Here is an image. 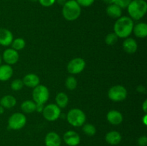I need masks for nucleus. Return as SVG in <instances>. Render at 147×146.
Returning a JSON list of instances; mask_svg holds the SVG:
<instances>
[{"mask_svg": "<svg viewBox=\"0 0 147 146\" xmlns=\"http://www.w3.org/2000/svg\"><path fill=\"white\" fill-rule=\"evenodd\" d=\"M134 26V23L131 18L127 16H121L115 22L113 30L119 38L126 39L129 37L132 33Z\"/></svg>", "mask_w": 147, "mask_h": 146, "instance_id": "1", "label": "nucleus"}, {"mask_svg": "<svg viewBox=\"0 0 147 146\" xmlns=\"http://www.w3.org/2000/svg\"><path fill=\"white\" fill-rule=\"evenodd\" d=\"M126 9L130 18L133 20H139L146 15L147 3L145 0H132Z\"/></svg>", "mask_w": 147, "mask_h": 146, "instance_id": "2", "label": "nucleus"}, {"mask_svg": "<svg viewBox=\"0 0 147 146\" xmlns=\"http://www.w3.org/2000/svg\"><path fill=\"white\" fill-rule=\"evenodd\" d=\"M62 14L67 21H75L81 14V7L76 0H67L63 6Z\"/></svg>", "mask_w": 147, "mask_h": 146, "instance_id": "3", "label": "nucleus"}, {"mask_svg": "<svg viewBox=\"0 0 147 146\" xmlns=\"http://www.w3.org/2000/svg\"><path fill=\"white\" fill-rule=\"evenodd\" d=\"M67 120L69 124L73 127H81L86 123V115L80 109L73 108L67 113Z\"/></svg>", "mask_w": 147, "mask_h": 146, "instance_id": "4", "label": "nucleus"}, {"mask_svg": "<svg viewBox=\"0 0 147 146\" xmlns=\"http://www.w3.org/2000/svg\"><path fill=\"white\" fill-rule=\"evenodd\" d=\"M50 92L46 86L39 84L32 90L33 101L36 104H45L49 100Z\"/></svg>", "mask_w": 147, "mask_h": 146, "instance_id": "5", "label": "nucleus"}, {"mask_svg": "<svg viewBox=\"0 0 147 146\" xmlns=\"http://www.w3.org/2000/svg\"><path fill=\"white\" fill-rule=\"evenodd\" d=\"M126 87L121 84H116L111 87L108 91V97L113 102H121L127 97Z\"/></svg>", "mask_w": 147, "mask_h": 146, "instance_id": "6", "label": "nucleus"}, {"mask_svg": "<svg viewBox=\"0 0 147 146\" xmlns=\"http://www.w3.org/2000/svg\"><path fill=\"white\" fill-rule=\"evenodd\" d=\"M27 123L25 115L21 113H15L8 119V127L11 130H18L23 128Z\"/></svg>", "mask_w": 147, "mask_h": 146, "instance_id": "7", "label": "nucleus"}, {"mask_svg": "<svg viewBox=\"0 0 147 146\" xmlns=\"http://www.w3.org/2000/svg\"><path fill=\"white\" fill-rule=\"evenodd\" d=\"M42 113L46 120L49 122H54L60 117L61 109L56 104H49L44 107Z\"/></svg>", "mask_w": 147, "mask_h": 146, "instance_id": "8", "label": "nucleus"}, {"mask_svg": "<svg viewBox=\"0 0 147 146\" xmlns=\"http://www.w3.org/2000/svg\"><path fill=\"white\" fill-rule=\"evenodd\" d=\"M86 67V62L81 57H76L68 62L67 65V70L70 74H78L84 70Z\"/></svg>", "mask_w": 147, "mask_h": 146, "instance_id": "9", "label": "nucleus"}, {"mask_svg": "<svg viewBox=\"0 0 147 146\" xmlns=\"http://www.w3.org/2000/svg\"><path fill=\"white\" fill-rule=\"evenodd\" d=\"M2 60H4V62L9 65H12L16 64L18 62L20 55H19L18 52L12 48L7 49L3 52Z\"/></svg>", "mask_w": 147, "mask_h": 146, "instance_id": "10", "label": "nucleus"}, {"mask_svg": "<svg viewBox=\"0 0 147 146\" xmlns=\"http://www.w3.org/2000/svg\"><path fill=\"white\" fill-rule=\"evenodd\" d=\"M63 140L69 146H77L80 143V137L78 133L73 130H68L65 133Z\"/></svg>", "mask_w": 147, "mask_h": 146, "instance_id": "11", "label": "nucleus"}, {"mask_svg": "<svg viewBox=\"0 0 147 146\" xmlns=\"http://www.w3.org/2000/svg\"><path fill=\"white\" fill-rule=\"evenodd\" d=\"M13 34L11 31L5 28H0V45L8 47L13 41Z\"/></svg>", "mask_w": 147, "mask_h": 146, "instance_id": "12", "label": "nucleus"}, {"mask_svg": "<svg viewBox=\"0 0 147 146\" xmlns=\"http://www.w3.org/2000/svg\"><path fill=\"white\" fill-rule=\"evenodd\" d=\"M108 122L113 125H119L123 122V115L116 110H110L106 115Z\"/></svg>", "mask_w": 147, "mask_h": 146, "instance_id": "13", "label": "nucleus"}, {"mask_svg": "<svg viewBox=\"0 0 147 146\" xmlns=\"http://www.w3.org/2000/svg\"><path fill=\"white\" fill-rule=\"evenodd\" d=\"M45 143L46 146H60L61 138L60 136L55 132H50L46 135Z\"/></svg>", "mask_w": 147, "mask_h": 146, "instance_id": "14", "label": "nucleus"}, {"mask_svg": "<svg viewBox=\"0 0 147 146\" xmlns=\"http://www.w3.org/2000/svg\"><path fill=\"white\" fill-rule=\"evenodd\" d=\"M123 50L128 54H134L137 51L138 44L137 42L131 37H127L123 42L122 44Z\"/></svg>", "mask_w": 147, "mask_h": 146, "instance_id": "15", "label": "nucleus"}, {"mask_svg": "<svg viewBox=\"0 0 147 146\" xmlns=\"http://www.w3.org/2000/svg\"><path fill=\"white\" fill-rule=\"evenodd\" d=\"M24 85L30 88H34L37 85L40 84V80L38 75L34 73H30V74H26L22 80Z\"/></svg>", "mask_w": 147, "mask_h": 146, "instance_id": "16", "label": "nucleus"}, {"mask_svg": "<svg viewBox=\"0 0 147 146\" xmlns=\"http://www.w3.org/2000/svg\"><path fill=\"white\" fill-rule=\"evenodd\" d=\"M121 135L119 132L116 131V130H111L105 136V140L109 143V145H119L121 141Z\"/></svg>", "mask_w": 147, "mask_h": 146, "instance_id": "17", "label": "nucleus"}, {"mask_svg": "<svg viewBox=\"0 0 147 146\" xmlns=\"http://www.w3.org/2000/svg\"><path fill=\"white\" fill-rule=\"evenodd\" d=\"M13 74V69L9 64H1L0 65V81H8Z\"/></svg>", "mask_w": 147, "mask_h": 146, "instance_id": "18", "label": "nucleus"}, {"mask_svg": "<svg viewBox=\"0 0 147 146\" xmlns=\"http://www.w3.org/2000/svg\"><path fill=\"white\" fill-rule=\"evenodd\" d=\"M132 32L138 38H145L147 36V24L145 22L137 23L134 26Z\"/></svg>", "mask_w": 147, "mask_h": 146, "instance_id": "19", "label": "nucleus"}, {"mask_svg": "<svg viewBox=\"0 0 147 146\" xmlns=\"http://www.w3.org/2000/svg\"><path fill=\"white\" fill-rule=\"evenodd\" d=\"M106 14L109 17L119 19L122 16V9L116 4H111L106 7Z\"/></svg>", "mask_w": 147, "mask_h": 146, "instance_id": "20", "label": "nucleus"}, {"mask_svg": "<svg viewBox=\"0 0 147 146\" xmlns=\"http://www.w3.org/2000/svg\"><path fill=\"white\" fill-rule=\"evenodd\" d=\"M17 104V100L15 97L11 94H7L2 97L0 100V105L4 109H11L14 107Z\"/></svg>", "mask_w": 147, "mask_h": 146, "instance_id": "21", "label": "nucleus"}, {"mask_svg": "<svg viewBox=\"0 0 147 146\" xmlns=\"http://www.w3.org/2000/svg\"><path fill=\"white\" fill-rule=\"evenodd\" d=\"M22 111L26 114H30L36 110V103L33 100H24L21 104Z\"/></svg>", "mask_w": 147, "mask_h": 146, "instance_id": "22", "label": "nucleus"}, {"mask_svg": "<svg viewBox=\"0 0 147 146\" xmlns=\"http://www.w3.org/2000/svg\"><path fill=\"white\" fill-rule=\"evenodd\" d=\"M56 104L60 107V109L65 108L68 104L69 98L67 94L65 92L57 93L55 97Z\"/></svg>", "mask_w": 147, "mask_h": 146, "instance_id": "23", "label": "nucleus"}, {"mask_svg": "<svg viewBox=\"0 0 147 146\" xmlns=\"http://www.w3.org/2000/svg\"><path fill=\"white\" fill-rule=\"evenodd\" d=\"M11 48L15 50L16 51H20L23 50L26 46V42L23 38H16L15 40H13L11 44Z\"/></svg>", "mask_w": 147, "mask_h": 146, "instance_id": "24", "label": "nucleus"}, {"mask_svg": "<svg viewBox=\"0 0 147 146\" xmlns=\"http://www.w3.org/2000/svg\"><path fill=\"white\" fill-rule=\"evenodd\" d=\"M65 84L66 88L68 89L69 90H74L78 86V81L75 77L69 76L66 78Z\"/></svg>", "mask_w": 147, "mask_h": 146, "instance_id": "25", "label": "nucleus"}, {"mask_svg": "<svg viewBox=\"0 0 147 146\" xmlns=\"http://www.w3.org/2000/svg\"><path fill=\"white\" fill-rule=\"evenodd\" d=\"M83 131L86 135L88 136H93L96 133V128L93 124L87 123L83 125Z\"/></svg>", "mask_w": 147, "mask_h": 146, "instance_id": "26", "label": "nucleus"}, {"mask_svg": "<svg viewBox=\"0 0 147 146\" xmlns=\"http://www.w3.org/2000/svg\"><path fill=\"white\" fill-rule=\"evenodd\" d=\"M118 40H119L118 36L114 32H111L109 33L105 37V42L107 45L113 46L117 42Z\"/></svg>", "mask_w": 147, "mask_h": 146, "instance_id": "27", "label": "nucleus"}, {"mask_svg": "<svg viewBox=\"0 0 147 146\" xmlns=\"http://www.w3.org/2000/svg\"><path fill=\"white\" fill-rule=\"evenodd\" d=\"M24 87V83L22 80L20 79H15L11 83V88L14 91H19Z\"/></svg>", "mask_w": 147, "mask_h": 146, "instance_id": "28", "label": "nucleus"}, {"mask_svg": "<svg viewBox=\"0 0 147 146\" xmlns=\"http://www.w3.org/2000/svg\"><path fill=\"white\" fill-rule=\"evenodd\" d=\"M132 0H114V3L121 9H126L130 4Z\"/></svg>", "mask_w": 147, "mask_h": 146, "instance_id": "29", "label": "nucleus"}, {"mask_svg": "<svg viewBox=\"0 0 147 146\" xmlns=\"http://www.w3.org/2000/svg\"><path fill=\"white\" fill-rule=\"evenodd\" d=\"M76 1L80 7H90L95 2V0H76Z\"/></svg>", "mask_w": 147, "mask_h": 146, "instance_id": "30", "label": "nucleus"}, {"mask_svg": "<svg viewBox=\"0 0 147 146\" xmlns=\"http://www.w3.org/2000/svg\"><path fill=\"white\" fill-rule=\"evenodd\" d=\"M38 1L44 7H50L55 3V0H38Z\"/></svg>", "mask_w": 147, "mask_h": 146, "instance_id": "31", "label": "nucleus"}, {"mask_svg": "<svg viewBox=\"0 0 147 146\" xmlns=\"http://www.w3.org/2000/svg\"><path fill=\"white\" fill-rule=\"evenodd\" d=\"M138 144L139 146H146L147 145V137L146 135L141 136L138 139Z\"/></svg>", "mask_w": 147, "mask_h": 146, "instance_id": "32", "label": "nucleus"}, {"mask_svg": "<svg viewBox=\"0 0 147 146\" xmlns=\"http://www.w3.org/2000/svg\"><path fill=\"white\" fill-rule=\"evenodd\" d=\"M44 109V104H36V110L38 113H42Z\"/></svg>", "mask_w": 147, "mask_h": 146, "instance_id": "33", "label": "nucleus"}, {"mask_svg": "<svg viewBox=\"0 0 147 146\" xmlns=\"http://www.w3.org/2000/svg\"><path fill=\"white\" fill-rule=\"evenodd\" d=\"M136 90H137V91L139 92H141V93H145L146 92V88H145L144 86L143 85H139L137 87V88H136Z\"/></svg>", "mask_w": 147, "mask_h": 146, "instance_id": "34", "label": "nucleus"}, {"mask_svg": "<svg viewBox=\"0 0 147 146\" xmlns=\"http://www.w3.org/2000/svg\"><path fill=\"white\" fill-rule=\"evenodd\" d=\"M142 110H143L144 113L146 114L147 113V100H145L144 102L142 104Z\"/></svg>", "mask_w": 147, "mask_h": 146, "instance_id": "35", "label": "nucleus"}, {"mask_svg": "<svg viewBox=\"0 0 147 146\" xmlns=\"http://www.w3.org/2000/svg\"><path fill=\"white\" fill-rule=\"evenodd\" d=\"M67 0H55V2L57 3L58 5L60 6H62L63 7V5H64L66 3V1H67Z\"/></svg>", "mask_w": 147, "mask_h": 146, "instance_id": "36", "label": "nucleus"}, {"mask_svg": "<svg viewBox=\"0 0 147 146\" xmlns=\"http://www.w3.org/2000/svg\"><path fill=\"white\" fill-rule=\"evenodd\" d=\"M102 1H103L105 4H108V5L113 4V3H114V0H102Z\"/></svg>", "mask_w": 147, "mask_h": 146, "instance_id": "37", "label": "nucleus"}, {"mask_svg": "<svg viewBox=\"0 0 147 146\" xmlns=\"http://www.w3.org/2000/svg\"><path fill=\"white\" fill-rule=\"evenodd\" d=\"M147 115L145 114L144 115V117H142V123H143V124L144 125H146L147 124Z\"/></svg>", "mask_w": 147, "mask_h": 146, "instance_id": "38", "label": "nucleus"}, {"mask_svg": "<svg viewBox=\"0 0 147 146\" xmlns=\"http://www.w3.org/2000/svg\"><path fill=\"white\" fill-rule=\"evenodd\" d=\"M4 108L2 107V106L0 105V115L3 114V113H4Z\"/></svg>", "mask_w": 147, "mask_h": 146, "instance_id": "39", "label": "nucleus"}, {"mask_svg": "<svg viewBox=\"0 0 147 146\" xmlns=\"http://www.w3.org/2000/svg\"><path fill=\"white\" fill-rule=\"evenodd\" d=\"M1 62H2V57H1V56L0 55V65L1 64Z\"/></svg>", "mask_w": 147, "mask_h": 146, "instance_id": "40", "label": "nucleus"}, {"mask_svg": "<svg viewBox=\"0 0 147 146\" xmlns=\"http://www.w3.org/2000/svg\"><path fill=\"white\" fill-rule=\"evenodd\" d=\"M31 1H33V2H36V1H37L38 0H30Z\"/></svg>", "mask_w": 147, "mask_h": 146, "instance_id": "41", "label": "nucleus"}]
</instances>
